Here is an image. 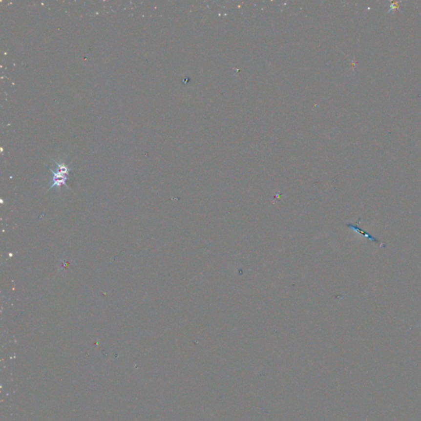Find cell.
Wrapping results in <instances>:
<instances>
[{"mask_svg":"<svg viewBox=\"0 0 421 421\" xmlns=\"http://www.w3.org/2000/svg\"><path fill=\"white\" fill-rule=\"evenodd\" d=\"M360 219H361V217H359V220H358V221H357V223H347L346 224V226H347L348 228H351V229L354 230V231H356V232H358V233H359V234H362V235H364V236L366 237V238H368V239H369V240H370V241L377 243V244H379V245L381 247H386V245H384L383 243H382V242L380 241V240H379V239H376L375 237L373 236V235H371V234H369V233H368V232H364V230H362L360 227H359V226H358V225H359V222H360Z\"/></svg>","mask_w":421,"mask_h":421,"instance_id":"cell-2","label":"cell"},{"mask_svg":"<svg viewBox=\"0 0 421 421\" xmlns=\"http://www.w3.org/2000/svg\"><path fill=\"white\" fill-rule=\"evenodd\" d=\"M56 169L51 170L52 172V179H51V185L50 189L53 187H60L62 185H66V181L68 180V175L69 174L70 169L68 166L63 162H56Z\"/></svg>","mask_w":421,"mask_h":421,"instance_id":"cell-1","label":"cell"}]
</instances>
